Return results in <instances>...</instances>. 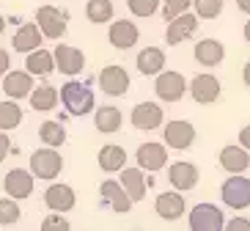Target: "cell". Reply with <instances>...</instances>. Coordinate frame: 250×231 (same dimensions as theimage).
Instances as JSON below:
<instances>
[{"instance_id": "obj_1", "label": "cell", "mask_w": 250, "mask_h": 231, "mask_svg": "<svg viewBox=\"0 0 250 231\" xmlns=\"http://www.w3.org/2000/svg\"><path fill=\"white\" fill-rule=\"evenodd\" d=\"M61 105L66 107L69 116L80 119V116H88V113L96 110V99L94 91L80 80H69L61 85Z\"/></svg>"}, {"instance_id": "obj_2", "label": "cell", "mask_w": 250, "mask_h": 231, "mask_svg": "<svg viewBox=\"0 0 250 231\" xmlns=\"http://www.w3.org/2000/svg\"><path fill=\"white\" fill-rule=\"evenodd\" d=\"M187 91H190V80L173 69H162L154 80V94L160 102H179Z\"/></svg>"}, {"instance_id": "obj_3", "label": "cell", "mask_w": 250, "mask_h": 231, "mask_svg": "<svg viewBox=\"0 0 250 231\" xmlns=\"http://www.w3.org/2000/svg\"><path fill=\"white\" fill-rule=\"evenodd\" d=\"M30 171H33L36 179L52 182L61 171H63V157H61V151H55V146L36 149L30 154Z\"/></svg>"}, {"instance_id": "obj_4", "label": "cell", "mask_w": 250, "mask_h": 231, "mask_svg": "<svg viewBox=\"0 0 250 231\" xmlns=\"http://www.w3.org/2000/svg\"><path fill=\"white\" fill-rule=\"evenodd\" d=\"M190 231H223L226 229V215L214 204H195L192 212L187 215Z\"/></svg>"}, {"instance_id": "obj_5", "label": "cell", "mask_w": 250, "mask_h": 231, "mask_svg": "<svg viewBox=\"0 0 250 231\" xmlns=\"http://www.w3.org/2000/svg\"><path fill=\"white\" fill-rule=\"evenodd\" d=\"M220 198L226 207L231 209H248L250 207V179L242 173H231L226 182L220 185Z\"/></svg>"}, {"instance_id": "obj_6", "label": "cell", "mask_w": 250, "mask_h": 231, "mask_svg": "<svg viewBox=\"0 0 250 231\" xmlns=\"http://www.w3.org/2000/svg\"><path fill=\"white\" fill-rule=\"evenodd\" d=\"M36 22L44 33V39L58 42L66 33V11H61L58 6H39L36 8Z\"/></svg>"}, {"instance_id": "obj_7", "label": "cell", "mask_w": 250, "mask_h": 231, "mask_svg": "<svg viewBox=\"0 0 250 231\" xmlns=\"http://www.w3.org/2000/svg\"><path fill=\"white\" fill-rule=\"evenodd\" d=\"M99 195H102V204L104 207H110L116 215H126L129 209H132V195L126 193V187L121 185V179H104L99 185Z\"/></svg>"}, {"instance_id": "obj_8", "label": "cell", "mask_w": 250, "mask_h": 231, "mask_svg": "<svg viewBox=\"0 0 250 231\" xmlns=\"http://www.w3.org/2000/svg\"><path fill=\"white\" fill-rule=\"evenodd\" d=\"M129 124L140 132H151V129H160L165 124V113L157 102H140L129 113Z\"/></svg>"}, {"instance_id": "obj_9", "label": "cell", "mask_w": 250, "mask_h": 231, "mask_svg": "<svg viewBox=\"0 0 250 231\" xmlns=\"http://www.w3.org/2000/svg\"><path fill=\"white\" fill-rule=\"evenodd\" d=\"M162 141H165V146H170V149L184 151L195 143V127L184 119H173V121L165 124V129H162Z\"/></svg>"}, {"instance_id": "obj_10", "label": "cell", "mask_w": 250, "mask_h": 231, "mask_svg": "<svg viewBox=\"0 0 250 231\" xmlns=\"http://www.w3.org/2000/svg\"><path fill=\"white\" fill-rule=\"evenodd\" d=\"M96 80H99V88H102V94H107V97H124L126 91H129V75H126L124 66H118V63H110V66H104L99 75H96Z\"/></svg>"}, {"instance_id": "obj_11", "label": "cell", "mask_w": 250, "mask_h": 231, "mask_svg": "<svg viewBox=\"0 0 250 231\" xmlns=\"http://www.w3.org/2000/svg\"><path fill=\"white\" fill-rule=\"evenodd\" d=\"M33 182H36V176H33L30 168L28 171H25V168H11V171L3 176V190H6V195L22 201V198H30V195H33Z\"/></svg>"}, {"instance_id": "obj_12", "label": "cell", "mask_w": 250, "mask_h": 231, "mask_svg": "<svg viewBox=\"0 0 250 231\" xmlns=\"http://www.w3.org/2000/svg\"><path fill=\"white\" fill-rule=\"evenodd\" d=\"M74 204H77V195H74V187L72 185H63V182H52L50 187L44 190V207L50 212H61L66 215L72 212Z\"/></svg>"}, {"instance_id": "obj_13", "label": "cell", "mask_w": 250, "mask_h": 231, "mask_svg": "<svg viewBox=\"0 0 250 231\" xmlns=\"http://www.w3.org/2000/svg\"><path fill=\"white\" fill-rule=\"evenodd\" d=\"M198 14H190V11H184V14L173 17L168 22V28H165V42H168L170 47L182 44V42H187V39L195 36V30H198Z\"/></svg>"}, {"instance_id": "obj_14", "label": "cell", "mask_w": 250, "mask_h": 231, "mask_svg": "<svg viewBox=\"0 0 250 231\" xmlns=\"http://www.w3.org/2000/svg\"><path fill=\"white\" fill-rule=\"evenodd\" d=\"M168 146L165 143H157V141H148V143H140L138 151H135V160L143 171L154 173V171H162L168 165Z\"/></svg>"}, {"instance_id": "obj_15", "label": "cell", "mask_w": 250, "mask_h": 231, "mask_svg": "<svg viewBox=\"0 0 250 231\" xmlns=\"http://www.w3.org/2000/svg\"><path fill=\"white\" fill-rule=\"evenodd\" d=\"M154 212L157 217H162L165 223H173V220H179V217H184V212H187V201H184L182 190H168V193L157 195L154 201Z\"/></svg>"}, {"instance_id": "obj_16", "label": "cell", "mask_w": 250, "mask_h": 231, "mask_svg": "<svg viewBox=\"0 0 250 231\" xmlns=\"http://www.w3.org/2000/svg\"><path fill=\"white\" fill-rule=\"evenodd\" d=\"M220 91H223V85H220V80H217L214 75L201 72V75H195L190 80V97L195 99L198 105L217 102V99H220Z\"/></svg>"}, {"instance_id": "obj_17", "label": "cell", "mask_w": 250, "mask_h": 231, "mask_svg": "<svg viewBox=\"0 0 250 231\" xmlns=\"http://www.w3.org/2000/svg\"><path fill=\"white\" fill-rule=\"evenodd\" d=\"M107 42L116 50H132L140 42V30L132 20H113L110 30H107Z\"/></svg>"}, {"instance_id": "obj_18", "label": "cell", "mask_w": 250, "mask_h": 231, "mask_svg": "<svg viewBox=\"0 0 250 231\" xmlns=\"http://www.w3.org/2000/svg\"><path fill=\"white\" fill-rule=\"evenodd\" d=\"M198 179H201L198 165L184 163V160L168 165V182H170V187H176V190H182V193L195 190V187H198Z\"/></svg>"}, {"instance_id": "obj_19", "label": "cell", "mask_w": 250, "mask_h": 231, "mask_svg": "<svg viewBox=\"0 0 250 231\" xmlns=\"http://www.w3.org/2000/svg\"><path fill=\"white\" fill-rule=\"evenodd\" d=\"M55 63H58V72L66 77H77L85 69V55H83V50H77V47L72 44H58L55 47Z\"/></svg>"}, {"instance_id": "obj_20", "label": "cell", "mask_w": 250, "mask_h": 231, "mask_svg": "<svg viewBox=\"0 0 250 231\" xmlns=\"http://www.w3.org/2000/svg\"><path fill=\"white\" fill-rule=\"evenodd\" d=\"M121 185L126 187V193L132 195V201L138 204V201H143L146 198V190L151 185H154V179L151 176H146V171L143 168H129V165H124L121 168Z\"/></svg>"}, {"instance_id": "obj_21", "label": "cell", "mask_w": 250, "mask_h": 231, "mask_svg": "<svg viewBox=\"0 0 250 231\" xmlns=\"http://www.w3.org/2000/svg\"><path fill=\"white\" fill-rule=\"evenodd\" d=\"M220 168L226 173H245L250 168V151L245 149L242 143H228L220 149Z\"/></svg>"}, {"instance_id": "obj_22", "label": "cell", "mask_w": 250, "mask_h": 231, "mask_svg": "<svg viewBox=\"0 0 250 231\" xmlns=\"http://www.w3.org/2000/svg\"><path fill=\"white\" fill-rule=\"evenodd\" d=\"M33 88H36V85H33V75H30L28 69H25V72H20V69L11 72V69H8L6 75H3V94H6L8 99H17V102H20V99L30 97Z\"/></svg>"}, {"instance_id": "obj_23", "label": "cell", "mask_w": 250, "mask_h": 231, "mask_svg": "<svg viewBox=\"0 0 250 231\" xmlns=\"http://www.w3.org/2000/svg\"><path fill=\"white\" fill-rule=\"evenodd\" d=\"M192 55H195V61H198L201 66L212 69V66H220L223 63L226 47H223L220 39H201V42H195V47H192Z\"/></svg>"}, {"instance_id": "obj_24", "label": "cell", "mask_w": 250, "mask_h": 231, "mask_svg": "<svg viewBox=\"0 0 250 231\" xmlns=\"http://www.w3.org/2000/svg\"><path fill=\"white\" fill-rule=\"evenodd\" d=\"M25 69H28L33 77H47V75H52V72L58 69V63H55V52L36 47L33 52H28V55H25Z\"/></svg>"}, {"instance_id": "obj_25", "label": "cell", "mask_w": 250, "mask_h": 231, "mask_svg": "<svg viewBox=\"0 0 250 231\" xmlns=\"http://www.w3.org/2000/svg\"><path fill=\"white\" fill-rule=\"evenodd\" d=\"M42 39H44V33H42V28H39V22H25L20 25V30L14 33V39H11V47H14L17 52H33L36 47H42Z\"/></svg>"}, {"instance_id": "obj_26", "label": "cell", "mask_w": 250, "mask_h": 231, "mask_svg": "<svg viewBox=\"0 0 250 231\" xmlns=\"http://www.w3.org/2000/svg\"><path fill=\"white\" fill-rule=\"evenodd\" d=\"M138 72L140 75H146V77H157L165 69V50L162 47H143V50L138 52Z\"/></svg>"}, {"instance_id": "obj_27", "label": "cell", "mask_w": 250, "mask_h": 231, "mask_svg": "<svg viewBox=\"0 0 250 231\" xmlns=\"http://www.w3.org/2000/svg\"><path fill=\"white\" fill-rule=\"evenodd\" d=\"M121 124H124V113L118 110L116 105H102V107H96L94 110V127L99 129L102 135L118 132Z\"/></svg>"}, {"instance_id": "obj_28", "label": "cell", "mask_w": 250, "mask_h": 231, "mask_svg": "<svg viewBox=\"0 0 250 231\" xmlns=\"http://www.w3.org/2000/svg\"><path fill=\"white\" fill-rule=\"evenodd\" d=\"M96 163H99V168L104 173H121V168L126 165V151L121 146H116V143H107V146L99 149Z\"/></svg>"}, {"instance_id": "obj_29", "label": "cell", "mask_w": 250, "mask_h": 231, "mask_svg": "<svg viewBox=\"0 0 250 231\" xmlns=\"http://www.w3.org/2000/svg\"><path fill=\"white\" fill-rule=\"evenodd\" d=\"M30 107L36 113H47V110H55V105L61 99V91L55 85H36L30 91Z\"/></svg>"}, {"instance_id": "obj_30", "label": "cell", "mask_w": 250, "mask_h": 231, "mask_svg": "<svg viewBox=\"0 0 250 231\" xmlns=\"http://www.w3.org/2000/svg\"><path fill=\"white\" fill-rule=\"evenodd\" d=\"M39 138H42V143L44 146H63L66 143V129H63V121H42L39 124Z\"/></svg>"}, {"instance_id": "obj_31", "label": "cell", "mask_w": 250, "mask_h": 231, "mask_svg": "<svg viewBox=\"0 0 250 231\" xmlns=\"http://www.w3.org/2000/svg\"><path fill=\"white\" fill-rule=\"evenodd\" d=\"M113 14H116L113 0H88V3H85V17H88V22H94V25L110 22Z\"/></svg>"}, {"instance_id": "obj_32", "label": "cell", "mask_w": 250, "mask_h": 231, "mask_svg": "<svg viewBox=\"0 0 250 231\" xmlns=\"http://www.w3.org/2000/svg\"><path fill=\"white\" fill-rule=\"evenodd\" d=\"M22 124V107L17 105V99H6L0 102V129H17Z\"/></svg>"}, {"instance_id": "obj_33", "label": "cell", "mask_w": 250, "mask_h": 231, "mask_svg": "<svg viewBox=\"0 0 250 231\" xmlns=\"http://www.w3.org/2000/svg\"><path fill=\"white\" fill-rule=\"evenodd\" d=\"M20 217H22V209L17 204V198H0V226H14L20 223Z\"/></svg>"}, {"instance_id": "obj_34", "label": "cell", "mask_w": 250, "mask_h": 231, "mask_svg": "<svg viewBox=\"0 0 250 231\" xmlns=\"http://www.w3.org/2000/svg\"><path fill=\"white\" fill-rule=\"evenodd\" d=\"M126 8L132 17L146 20V17H154L160 11V0H126Z\"/></svg>"}, {"instance_id": "obj_35", "label": "cell", "mask_w": 250, "mask_h": 231, "mask_svg": "<svg viewBox=\"0 0 250 231\" xmlns=\"http://www.w3.org/2000/svg\"><path fill=\"white\" fill-rule=\"evenodd\" d=\"M192 8L201 20H217L223 14V0H192Z\"/></svg>"}, {"instance_id": "obj_36", "label": "cell", "mask_w": 250, "mask_h": 231, "mask_svg": "<svg viewBox=\"0 0 250 231\" xmlns=\"http://www.w3.org/2000/svg\"><path fill=\"white\" fill-rule=\"evenodd\" d=\"M190 6H192V0H162V17L170 22L173 17L184 14Z\"/></svg>"}, {"instance_id": "obj_37", "label": "cell", "mask_w": 250, "mask_h": 231, "mask_svg": "<svg viewBox=\"0 0 250 231\" xmlns=\"http://www.w3.org/2000/svg\"><path fill=\"white\" fill-rule=\"evenodd\" d=\"M42 231H69V220L61 217V212H52L42 220Z\"/></svg>"}, {"instance_id": "obj_38", "label": "cell", "mask_w": 250, "mask_h": 231, "mask_svg": "<svg viewBox=\"0 0 250 231\" xmlns=\"http://www.w3.org/2000/svg\"><path fill=\"white\" fill-rule=\"evenodd\" d=\"M8 154H14V146H11V138L6 135V129H0V165L6 163Z\"/></svg>"}, {"instance_id": "obj_39", "label": "cell", "mask_w": 250, "mask_h": 231, "mask_svg": "<svg viewBox=\"0 0 250 231\" xmlns=\"http://www.w3.org/2000/svg\"><path fill=\"white\" fill-rule=\"evenodd\" d=\"M226 229L228 231H250V220H245V217H231V220H226Z\"/></svg>"}, {"instance_id": "obj_40", "label": "cell", "mask_w": 250, "mask_h": 231, "mask_svg": "<svg viewBox=\"0 0 250 231\" xmlns=\"http://www.w3.org/2000/svg\"><path fill=\"white\" fill-rule=\"evenodd\" d=\"M8 69H11V55H8V50H3V47H0V77L6 75Z\"/></svg>"}, {"instance_id": "obj_41", "label": "cell", "mask_w": 250, "mask_h": 231, "mask_svg": "<svg viewBox=\"0 0 250 231\" xmlns=\"http://www.w3.org/2000/svg\"><path fill=\"white\" fill-rule=\"evenodd\" d=\"M239 143H242L245 149L250 151V124H245V127L239 129Z\"/></svg>"}, {"instance_id": "obj_42", "label": "cell", "mask_w": 250, "mask_h": 231, "mask_svg": "<svg viewBox=\"0 0 250 231\" xmlns=\"http://www.w3.org/2000/svg\"><path fill=\"white\" fill-rule=\"evenodd\" d=\"M236 8H239L242 14H248V17H250V0H236Z\"/></svg>"}, {"instance_id": "obj_43", "label": "cell", "mask_w": 250, "mask_h": 231, "mask_svg": "<svg viewBox=\"0 0 250 231\" xmlns=\"http://www.w3.org/2000/svg\"><path fill=\"white\" fill-rule=\"evenodd\" d=\"M242 83H245V85L250 88V61L245 63V69H242Z\"/></svg>"}, {"instance_id": "obj_44", "label": "cell", "mask_w": 250, "mask_h": 231, "mask_svg": "<svg viewBox=\"0 0 250 231\" xmlns=\"http://www.w3.org/2000/svg\"><path fill=\"white\" fill-rule=\"evenodd\" d=\"M242 36H245V42H248V44H250V20H248V22H245V30H242Z\"/></svg>"}, {"instance_id": "obj_45", "label": "cell", "mask_w": 250, "mask_h": 231, "mask_svg": "<svg viewBox=\"0 0 250 231\" xmlns=\"http://www.w3.org/2000/svg\"><path fill=\"white\" fill-rule=\"evenodd\" d=\"M6 22H8V17H3V14H0V33L6 30Z\"/></svg>"}]
</instances>
